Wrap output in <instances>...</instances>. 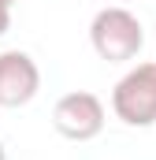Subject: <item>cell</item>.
Returning a JSON list of instances; mask_svg holds the SVG:
<instances>
[{
	"label": "cell",
	"instance_id": "obj_1",
	"mask_svg": "<svg viewBox=\"0 0 156 160\" xmlns=\"http://www.w3.org/2000/svg\"><path fill=\"white\" fill-rule=\"evenodd\" d=\"M89 41H93V52L108 63H126L141 52L145 45V26L141 19L126 8V4H112V8H100L89 22Z\"/></svg>",
	"mask_w": 156,
	"mask_h": 160
},
{
	"label": "cell",
	"instance_id": "obj_2",
	"mask_svg": "<svg viewBox=\"0 0 156 160\" xmlns=\"http://www.w3.org/2000/svg\"><path fill=\"white\" fill-rule=\"evenodd\" d=\"M112 112L126 127H153L156 123V60L130 67L112 89Z\"/></svg>",
	"mask_w": 156,
	"mask_h": 160
},
{
	"label": "cell",
	"instance_id": "obj_3",
	"mask_svg": "<svg viewBox=\"0 0 156 160\" xmlns=\"http://www.w3.org/2000/svg\"><path fill=\"white\" fill-rule=\"evenodd\" d=\"M52 127L67 142H93L104 130V101L89 89L63 93L52 108Z\"/></svg>",
	"mask_w": 156,
	"mask_h": 160
},
{
	"label": "cell",
	"instance_id": "obj_4",
	"mask_svg": "<svg viewBox=\"0 0 156 160\" xmlns=\"http://www.w3.org/2000/svg\"><path fill=\"white\" fill-rule=\"evenodd\" d=\"M41 89V67L30 52L7 48L0 52V108H22Z\"/></svg>",
	"mask_w": 156,
	"mask_h": 160
},
{
	"label": "cell",
	"instance_id": "obj_5",
	"mask_svg": "<svg viewBox=\"0 0 156 160\" xmlns=\"http://www.w3.org/2000/svg\"><path fill=\"white\" fill-rule=\"evenodd\" d=\"M7 26H11V4H7V0H0V38L7 34Z\"/></svg>",
	"mask_w": 156,
	"mask_h": 160
},
{
	"label": "cell",
	"instance_id": "obj_6",
	"mask_svg": "<svg viewBox=\"0 0 156 160\" xmlns=\"http://www.w3.org/2000/svg\"><path fill=\"white\" fill-rule=\"evenodd\" d=\"M0 160H7V153H4V145H0Z\"/></svg>",
	"mask_w": 156,
	"mask_h": 160
},
{
	"label": "cell",
	"instance_id": "obj_7",
	"mask_svg": "<svg viewBox=\"0 0 156 160\" xmlns=\"http://www.w3.org/2000/svg\"><path fill=\"white\" fill-rule=\"evenodd\" d=\"M119 4H130V0H119Z\"/></svg>",
	"mask_w": 156,
	"mask_h": 160
}]
</instances>
